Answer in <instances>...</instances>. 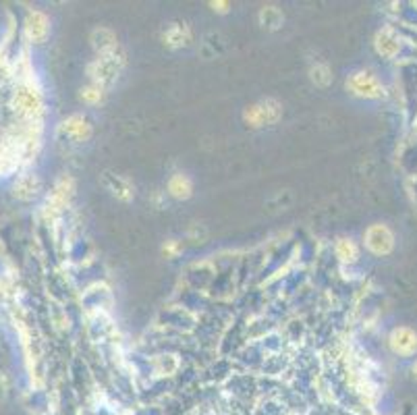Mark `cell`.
Listing matches in <instances>:
<instances>
[{
  "instance_id": "5",
  "label": "cell",
  "mask_w": 417,
  "mask_h": 415,
  "mask_svg": "<svg viewBox=\"0 0 417 415\" xmlns=\"http://www.w3.org/2000/svg\"><path fill=\"white\" fill-rule=\"evenodd\" d=\"M272 102H274V100H266V102H262V104H256V106L247 108L245 114H243V117H245V123L251 125V127H262V125H266V123H274V121H278L280 108H278V104H274V108H270Z\"/></svg>"
},
{
  "instance_id": "13",
  "label": "cell",
  "mask_w": 417,
  "mask_h": 415,
  "mask_svg": "<svg viewBox=\"0 0 417 415\" xmlns=\"http://www.w3.org/2000/svg\"><path fill=\"white\" fill-rule=\"evenodd\" d=\"M164 44L168 46H183L185 44V36H183V27L181 25H173L166 34H164Z\"/></svg>"
},
{
  "instance_id": "12",
  "label": "cell",
  "mask_w": 417,
  "mask_h": 415,
  "mask_svg": "<svg viewBox=\"0 0 417 415\" xmlns=\"http://www.w3.org/2000/svg\"><path fill=\"white\" fill-rule=\"evenodd\" d=\"M260 21L266 29H278L282 25V13L277 6H264L260 13Z\"/></svg>"
},
{
  "instance_id": "11",
  "label": "cell",
  "mask_w": 417,
  "mask_h": 415,
  "mask_svg": "<svg viewBox=\"0 0 417 415\" xmlns=\"http://www.w3.org/2000/svg\"><path fill=\"white\" fill-rule=\"evenodd\" d=\"M104 183H106V187H108V189H110L119 199H123V202H129V199L133 197V189H131V185L127 183L125 179H121V177H112V175H108V173H106Z\"/></svg>"
},
{
  "instance_id": "1",
  "label": "cell",
  "mask_w": 417,
  "mask_h": 415,
  "mask_svg": "<svg viewBox=\"0 0 417 415\" xmlns=\"http://www.w3.org/2000/svg\"><path fill=\"white\" fill-rule=\"evenodd\" d=\"M121 58H117V50H110V52H102L98 56V60L90 67V75L93 79V86L98 88H104L108 84L114 81V77L119 75L121 71Z\"/></svg>"
},
{
  "instance_id": "16",
  "label": "cell",
  "mask_w": 417,
  "mask_h": 415,
  "mask_svg": "<svg viewBox=\"0 0 417 415\" xmlns=\"http://www.w3.org/2000/svg\"><path fill=\"white\" fill-rule=\"evenodd\" d=\"M212 6H214V11L218 8L220 13H227V8H225V6H229V4H225V2H218V4H216V2H212Z\"/></svg>"
},
{
  "instance_id": "14",
  "label": "cell",
  "mask_w": 417,
  "mask_h": 415,
  "mask_svg": "<svg viewBox=\"0 0 417 415\" xmlns=\"http://www.w3.org/2000/svg\"><path fill=\"white\" fill-rule=\"evenodd\" d=\"M102 88H98V86H90V88H86V90H81V100L84 102H88V104H95V102H100L102 100Z\"/></svg>"
},
{
  "instance_id": "2",
  "label": "cell",
  "mask_w": 417,
  "mask_h": 415,
  "mask_svg": "<svg viewBox=\"0 0 417 415\" xmlns=\"http://www.w3.org/2000/svg\"><path fill=\"white\" fill-rule=\"evenodd\" d=\"M366 247L373 256H388L395 249V235L386 225H371L364 235Z\"/></svg>"
},
{
  "instance_id": "3",
  "label": "cell",
  "mask_w": 417,
  "mask_h": 415,
  "mask_svg": "<svg viewBox=\"0 0 417 415\" xmlns=\"http://www.w3.org/2000/svg\"><path fill=\"white\" fill-rule=\"evenodd\" d=\"M347 90L353 93V95H359V98H368V100H376V98H382L384 95V88L382 84L366 71H357L349 77L347 81Z\"/></svg>"
},
{
  "instance_id": "9",
  "label": "cell",
  "mask_w": 417,
  "mask_h": 415,
  "mask_svg": "<svg viewBox=\"0 0 417 415\" xmlns=\"http://www.w3.org/2000/svg\"><path fill=\"white\" fill-rule=\"evenodd\" d=\"M65 131H67V136H69V138L81 141V139H86L88 136H90L92 127H90V123H88V119H86V117L75 114V117H71V119L65 123Z\"/></svg>"
},
{
  "instance_id": "6",
  "label": "cell",
  "mask_w": 417,
  "mask_h": 415,
  "mask_svg": "<svg viewBox=\"0 0 417 415\" xmlns=\"http://www.w3.org/2000/svg\"><path fill=\"white\" fill-rule=\"evenodd\" d=\"M48 32H50V21H48L44 13L34 11V13L27 15V19H25V36H27L29 42H34V44L44 42L48 38Z\"/></svg>"
},
{
  "instance_id": "17",
  "label": "cell",
  "mask_w": 417,
  "mask_h": 415,
  "mask_svg": "<svg viewBox=\"0 0 417 415\" xmlns=\"http://www.w3.org/2000/svg\"><path fill=\"white\" fill-rule=\"evenodd\" d=\"M413 374H416V378H417V362H416V366H413Z\"/></svg>"
},
{
  "instance_id": "10",
  "label": "cell",
  "mask_w": 417,
  "mask_h": 415,
  "mask_svg": "<svg viewBox=\"0 0 417 415\" xmlns=\"http://www.w3.org/2000/svg\"><path fill=\"white\" fill-rule=\"evenodd\" d=\"M168 193L177 199H189L191 193H193V185L189 181V177L183 173L173 175L171 181H168Z\"/></svg>"
},
{
  "instance_id": "4",
  "label": "cell",
  "mask_w": 417,
  "mask_h": 415,
  "mask_svg": "<svg viewBox=\"0 0 417 415\" xmlns=\"http://www.w3.org/2000/svg\"><path fill=\"white\" fill-rule=\"evenodd\" d=\"M388 345L395 355L409 357L417 351V332L409 326H397L388 336Z\"/></svg>"
},
{
  "instance_id": "15",
  "label": "cell",
  "mask_w": 417,
  "mask_h": 415,
  "mask_svg": "<svg viewBox=\"0 0 417 415\" xmlns=\"http://www.w3.org/2000/svg\"><path fill=\"white\" fill-rule=\"evenodd\" d=\"M179 243L175 241V239H171V241H166L164 243V247H162V251H164V256H168V258H173V256H177L179 253Z\"/></svg>"
},
{
  "instance_id": "7",
  "label": "cell",
  "mask_w": 417,
  "mask_h": 415,
  "mask_svg": "<svg viewBox=\"0 0 417 415\" xmlns=\"http://www.w3.org/2000/svg\"><path fill=\"white\" fill-rule=\"evenodd\" d=\"M334 251H336V258L343 264H355L357 258H359V247L351 237H340L334 245Z\"/></svg>"
},
{
  "instance_id": "8",
  "label": "cell",
  "mask_w": 417,
  "mask_h": 415,
  "mask_svg": "<svg viewBox=\"0 0 417 415\" xmlns=\"http://www.w3.org/2000/svg\"><path fill=\"white\" fill-rule=\"evenodd\" d=\"M376 48H378V52L382 54V56H388V58H392L397 52H399V38L395 36V32H390V29H382L380 34H378V38H376Z\"/></svg>"
}]
</instances>
